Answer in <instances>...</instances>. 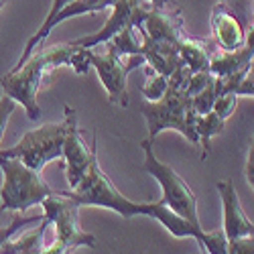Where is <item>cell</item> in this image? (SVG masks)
Listing matches in <instances>:
<instances>
[{"label": "cell", "mask_w": 254, "mask_h": 254, "mask_svg": "<svg viewBox=\"0 0 254 254\" xmlns=\"http://www.w3.org/2000/svg\"><path fill=\"white\" fill-rule=\"evenodd\" d=\"M92 51L94 49H83V47H77L73 49L71 57H69V63L67 65L77 73V75H86L92 67Z\"/></svg>", "instance_id": "7402d4cb"}, {"label": "cell", "mask_w": 254, "mask_h": 254, "mask_svg": "<svg viewBox=\"0 0 254 254\" xmlns=\"http://www.w3.org/2000/svg\"><path fill=\"white\" fill-rule=\"evenodd\" d=\"M106 47H110L112 51H116L120 57L126 55H140V47H142V37L138 29H124L118 35H114L108 43H104Z\"/></svg>", "instance_id": "e0dca14e"}, {"label": "cell", "mask_w": 254, "mask_h": 254, "mask_svg": "<svg viewBox=\"0 0 254 254\" xmlns=\"http://www.w3.org/2000/svg\"><path fill=\"white\" fill-rule=\"evenodd\" d=\"M236 94H238V96H252V98H254V65L248 69L246 77L240 81Z\"/></svg>", "instance_id": "83f0119b"}, {"label": "cell", "mask_w": 254, "mask_h": 254, "mask_svg": "<svg viewBox=\"0 0 254 254\" xmlns=\"http://www.w3.org/2000/svg\"><path fill=\"white\" fill-rule=\"evenodd\" d=\"M252 65H254V61H252Z\"/></svg>", "instance_id": "836d02e7"}, {"label": "cell", "mask_w": 254, "mask_h": 254, "mask_svg": "<svg viewBox=\"0 0 254 254\" xmlns=\"http://www.w3.org/2000/svg\"><path fill=\"white\" fill-rule=\"evenodd\" d=\"M236 106H238V94H236V92H224V94H220V96L216 98L214 108H211V110H214L220 118L228 120L232 114H234Z\"/></svg>", "instance_id": "603a6c76"}, {"label": "cell", "mask_w": 254, "mask_h": 254, "mask_svg": "<svg viewBox=\"0 0 254 254\" xmlns=\"http://www.w3.org/2000/svg\"><path fill=\"white\" fill-rule=\"evenodd\" d=\"M75 45H53V47H39L18 69H10L0 77V88L4 96L14 100L25 108L29 120L41 118V108L37 102V92L45 75L55 71L61 65H67Z\"/></svg>", "instance_id": "6da1fadb"}, {"label": "cell", "mask_w": 254, "mask_h": 254, "mask_svg": "<svg viewBox=\"0 0 254 254\" xmlns=\"http://www.w3.org/2000/svg\"><path fill=\"white\" fill-rule=\"evenodd\" d=\"M216 79V75L211 73L209 69L207 71H197V73H191V77H189V86H187V94L189 96H195V94H199L201 90H205L211 81Z\"/></svg>", "instance_id": "cb8c5ba5"}, {"label": "cell", "mask_w": 254, "mask_h": 254, "mask_svg": "<svg viewBox=\"0 0 254 254\" xmlns=\"http://www.w3.org/2000/svg\"><path fill=\"white\" fill-rule=\"evenodd\" d=\"M218 2L226 4L232 12H234L244 27H250L252 14H254V0H218Z\"/></svg>", "instance_id": "44dd1931"}, {"label": "cell", "mask_w": 254, "mask_h": 254, "mask_svg": "<svg viewBox=\"0 0 254 254\" xmlns=\"http://www.w3.org/2000/svg\"><path fill=\"white\" fill-rule=\"evenodd\" d=\"M144 63L146 61H144L142 55L120 57L110 47H106L104 53L92 51V67L96 69L106 94H108L110 104L122 106V108H126V106L130 104L128 90H126V79H128V73L132 69H136L138 65H144Z\"/></svg>", "instance_id": "ba28073f"}, {"label": "cell", "mask_w": 254, "mask_h": 254, "mask_svg": "<svg viewBox=\"0 0 254 254\" xmlns=\"http://www.w3.org/2000/svg\"><path fill=\"white\" fill-rule=\"evenodd\" d=\"M116 4V0H73L71 4H67L65 8H63L53 20H49V23H41V27L37 29V33H33V37H29L27 41V45L23 49V53H20L18 61L14 63V67L12 69H18L23 63L43 45V41L49 37V33L59 27L61 23H65V20L73 18V16H79V14H88V12H102L106 8H112Z\"/></svg>", "instance_id": "30bf717a"}, {"label": "cell", "mask_w": 254, "mask_h": 254, "mask_svg": "<svg viewBox=\"0 0 254 254\" xmlns=\"http://www.w3.org/2000/svg\"><path fill=\"white\" fill-rule=\"evenodd\" d=\"M142 114L149 126V140H155L161 130H177L181 132L191 144H199V136L195 132V116L191 96L185 90L171 88L165 92V96L157 102H144L142 104Z\"/></svg>", "instance_id": "277c9868"}, {"label": "cell", "mask_w": 254, "mask_h": 254, "mask_svg": "<svg viewBox=\"0 0 254 254\" xmlns=\"http://www.w3.org/2000/svg\"><path fill=\"white\" fill-rule=\"evenodd\" d=\"M211 31L220 49L236 51L246 43V27L226 4L216 2L211 10Z\"/></svg>", "instance_id": "4fadbf2b"}, {"label": "cell", "mask_w": 254, "mask_h": 254, "mask_svg": "<svg viewBox=\"0 0 254 254\" xmlns=\"http://www.w3.org/2000/svg\"><path fill=\"white\" fill-rule=\"evenodd\" d=\"M246 45L254 51V14H252V23H250V29L246 33Z\"/></svg>", "instance_id": "f546056e"}, {"label": "cell", "mask_w": 254, "mask_h": 254, "mask_svg": "<svg viewBox=\"0 0 254 254\" xmlns=\"http://www.w3.org/2000/svg\"><path fill=\"white\" fill-rule=\"evenodd\" d=\"M226 126V120L220 118L214 110L207 112V114H197L195 116V132L199 136V144L203 146V157L207 155L209 151V140L218 136Z\"/></svg>", "instance_id": "2e32d148"}, {"label": "cell", "mask_w": 254, "mask_h": 254, "mask_svg": "<svg viewBox=\"0 0 254 254\" xmlns=\"http://www.w3.org/2000/svg\"><path fill=\"white\" fill-rule=\"evenodd\" d=\"M142 151H144V171L149 173L159 185L163 197L159 199L161 203H165L167 207H171L175 214H179L181 218L189 220L191 224H199V216H197V199L191 191V187L185 183V179L175 171L173 167H169L167 163H163L155 151H153V140L144 138L140 142Z\"/></svg>", "instance_id": "5b68a950"}, {"label": "cell", "mask_w": 254, "mask_h": 254, "mask_svg": "<svg viewBox=\"0 0 254 254\" xmlns=\"http://www.w3.org/2000/svg\"><path fill=\"white\" fill-rule=\"evenodd\" d=\"M151 6H155V8H167V6H173V2L171 0H146Z\"/></svg>", "instance_id": "4dcf8cb0"}, {"label": "cell", "mask_w": 254, "mask_h": 254, "mask_svg": "<svg viewBox=\"0 0 254 254\" xmlns=\"http://www.w3.org/2000/svg\"><path fill=\"white\" fill-rule=\"evenodd\" d=\"M218 96H220V92H218L216 79H214L205 90H201L199 94H195V96L191 98L193 110H195L197 114H207V112H211V108H214V102H216Z\"/></svg>", "instance_id": "ffe728a7"}, {"label": "cell", "mask_w": 254, "mask_h": 254, "mask_svg": "<svg viewBox=\"0 0 254 254\" xmlns=\"http://www.w3.org/2000/svg\"><path fill=\"white\" fill-rule=\"evenodd\" d=\"M142 35H146L153 41H161V43H171L179 45V41L187 37L185 27H183V16L181 8H151V12L146 14L144 23L138 27Z\"/></svg>", "instance_id": "7c38bea8"}, {"label": "cell", "mask_w": 254, "mask_h": 254, "mask_svg": "<svg viewBox=\"0 0 254 254\" xmlns=\"http://www.w3.org/2000/svg\"><path fill=\"white\" fill-rule=\"evenodd\" d=\"M14 108H16V102L14 100H10L8 96L0 98V142H2V138H4L6 124H8V118L14 112Z\"/></svg>", "instance_id": "484cf974"}, {"label": "cell", "mask_w": 254, "mask_h": 254, "mask_svg": "<svg viewBox=\"0 0 254 254\" xmlns=\"http://www.w3.org/2000/svg\"><path fill=\"white\" fill-rule=\"evenodd\" d=\"M226 254H254V236H242L228 240Z\"/></svg>", "instance_id": "d4e9b609"}, {"label": "cell", "mask_w": 254, "mask_h": 254, "mask_svg": "<svg viewBox=\"0 0 254 254\" xmlns=\"http://www.w3.org/2000/svg\"><path fill=\"white\" fill-rule=\"evenodd\" d=\"M6 6V0H0V8H4Z\"/></svg>", "instance_id": "d6a6232c"}, {"label": "cell", "mask_w": 254, "mask_h": 254, "mask_svg": "<svg viewBox=\"0 0 254 254\" xmlns=\"http://www.w3.org/2000/svg\"><path fill=\"white\" fill-rule=\"evenodd\" d=\"M43 207V218L49 222V226L55 228V240L67 244L69 248L77 246H88L96 248L98 238L90 232H83L77 226V216H79V203L67 197L63 191H57L41 201Z\"/></svg>", "instance_id": "52a82bcc"}, {"label": "cell", "mask_w": 254, "mask_h": 254, "mask_svg": "<svg viewBox=\"0 0 254 254\" xmlns=\"http://www.w3.org/2000/svg\"><path fill=\"white\" fill-rule=\"evenodd\" d=\"M144 73L149 75V81H146V86H142V96L146 102H157L165 96V92L169 90V77L165 75H159L155 73L151 67H144Z\"/></svg>", "instance_id": "ac0fdd59"}, {"label": "cell", "mask_w": 254, "mask_h": 254, "mask_svg": "<svg viewBox=\"0 0 254 254\" xmlns=\"http://www.w3.org/2000/svg\"><path fill=\"white\" fill-rule=\"evenodd\" d=\"M41 220H43V214H39V216H20L16 211V216L12 218V222L8 226H0V248H2L12 236H16L18 230H23L27 226H33V224H37Z\"/></svg>", "instance_id": "d6986e66"}, {"label": "cell", "mask_w": 254, "mask_h": 254, "mask_svg": "<svg viewBox=\"0 0 254 254\" xmlns=\"http://www.w3.org/2000/svg\"><path fill=\"white\" fill-rule=\"evenodd\" d=\"M63 138H65V122H47L25 132L14 146L2 149L0 155L23 161L27 167L41 173L47 163L61 159Z\"/></svg>", "instance_id": "8992f818"}, {"label": "cell", "mask_w": 254, "mask_h": 254, "mask_svg": "<svg viewBox=\"0 0 254 254\" xmlns=\"http://www.w3.org/2000/svg\"><path fill=\"white\" fill-rule=\"evenodd\" d=\"M0 171H2V187H0V209L2 211H23L33 205H41L45 197L57 193L49 183L43 181L39 171L27 167L23 161L0 155Z\"/></svg>", "instance_id": "7a4b0ae2"}, {"label": "cell", "mask_w": 254, "mask_h": 254, "mask_svg": "<svg viewBox=\"0 0 254 254\" xmlns=\"http://www.w3.org/2000/svg\"><path fill=\"white\" fill-rule=\"evenodd\" d=\"M142 47H140V55L144 57V65H149L155 73L159 75H165L169 77L177 65L181 63V57H179V51H177V45H171V43H161V41H153L146 35H142Z\"/></svg>", "instance_id": "5bb4252c"}, {"label": "cell", "mask_w": 254, "mask_h": 254, "mask_svg": "<svg viewBox=\"0 0 254 254\" xmlns=\"http://www.w3.org/2000/svg\"><path fill=\"white\" fill-rule=\"evenodd\" d=\"M177 51H179V57L185 65L189 67L191 73H197V71H207L209 69V61H211V49L207 43L203 41H197V39H191V37H183L177 45Z\"/></svg>", "instance_id": "9a60e30c"}, {"label": "cell", "mask_w": 254, "mask_h": 254, "mask_svg": "<svg viewBox=\"0 0 254 254\" xmlns=\"http://www.w3.org/2000/svg\"><path fill=\"white\" fill-rule=\"evenodd\" d=\"M20 254H41V250H27V252H20Z\"/></svg>", "instance_id": "1f68e13d"}, {"label": "cell", "mask_w": 254, "mask_h": 254, "mask_svg": "<svg viewBox=\"0 0 254 254\" xmlns=\"http://www.w3.org/2000/svg\"><path fill=\"white\" fill-rule=\"evenodd\" d=\"M73 248H69L67 244H63V242H59V240H55L49 248H43L41 250V254H69Z\"/></svg>", "instance_id": "f1b7e54d"}, {"label": "cell", "mask_w": 254, "mask_h": 254, "mask_svg": "<svg viewBox=\"0 0 254 254\" xmlns=\"http://www.w3.org/2000/svg\"><path fill=\"white\" fill-rule=\"evenodd\" d=\"M67 197H71L73 201H77L79 205H98V207H106L116 211L122 218H136V216H149L151 203H138V201H130L126 195H122L118 189L114 187V183L108 179L102 171V167L98 163V151L92 157V163L88 167L86 175L79 181L77 187L69 189V191H63Z\"/></svg>", "instance_id": "3957f363"}, {"label": "cell", "mask_w": 254, "mask_h": 254, "mask_svg": "<svg viewBox=\"0 0 254 254\" xmlns=\"http://www.w3.org/2000/svg\"><path fill=\"white\" fill-rule=\"evenodd\" d=\"M244 177L248 181V185L254 189V134L250 138V146H248V155H246V165H244Z\"/></svg>", "instance_id": "4316f807"}, {"label": "cell", "mask_w": 254, "mask_h": 254, "mask_svg": "<svg viewBox=\"0 0 254 254\" xmlns=\"http://www.w3.org/2000/svg\"><path fill=\"white\" fill-rule=\"evenodd\" d=\"M63 122H65V138H63V146H61V159L65 163L67 185L69 189H73L79 185V181L83 179L92 163V157L96 153V140L92 142V146L86 144L77 126V114L71 106L63 108Z\"/></svg>", "instance_id": "9c48e42d"}, {"label": "cell", "mask_w": 254, "mask_h": 254, "mask_svg": "<svg viewBox=\"0 0 254 254\" xmlns=\"http://www.w3.org/2000/svg\"><path fill=\"white\" fill-rule=\"evenodd\" d=\"M216 189L222 199V232L226 234V238L234 240L242 236H254V222H250L244 214V207L232 179L218 181Z\"/></svg>", "instance_id": "8fae6325"}]
</instances>
